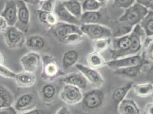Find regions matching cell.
Instances as JSON below:
<instances>
[{
    "instance_id": "1",
    "label": "cell",
    "mask_w": 153,
    "mask_h": 114,
    "mask_svg": "<svg viewBox=\"0 0 153 114\" xmlns=\"http://www.w3.org/2000/svg\"><path fill=\"white\" fill-rule=\"evenodd\" d=\"M42 70L41 78L45 82H53L60 76H65L61 69L56 58L51 54H45L41 56Z\"/></svg>"
},
{
    "instance_id": "2",
    "label": "cell",
    "mask_w": 153,
    "mask_h": 114,
    "mask_svg": "<svg viewBox=\"0 0 153 114\" xmlns=\"http://www.w3.org/2000/svg\"><path fill=\"white\" fill-rule=\"evenodd\" d=\"M149 11L146 7L135 2L132 6L125 9L123 14L117 21L123 25L134 28L135 26L140 24Z\"/></svg>"
},
{
    "instance_id": "3",
    "label": "cell",
    "mask_w": 153,
    "mask_h": 114,
    "mask_svg": "<svg viewBox=\"0 0 153 114\" xmlns=\"http://www.w3.org/2000/svg\"><path fill=\"white\" fill-rule=\"evenodd\" d=\"M105 94L100 89H94L83 94L81 101L83 109L86 111H93L99 109L104 103Z\"/></svg>"
},
{
    "instance_id": "4",
    "label": "cell",
    "mask_w": 153,
    "mask_h": 114,
    "mask_svg": "<svg viewBox=\"0 0 153 114\" xmlns=\"http://www.w3.org/2000/svg\"><path fill=\"white\" fill-rule=\"evenodd\" d=\"M4 42L10 49H18L25 44L24 33L16 26H9L7 31L3 33Z\"/></svg>"
},
{
    "instance_id": "5",
    "label": "cell",
    "mask_w": 153,
    "mask_h": 114,
    "mask_svg": "<svg viewBox=\"0 0 153 114\" xmlns=\"http://www.w3.org/2000/svg\"><path fill=\"white\" fill-rule=\"evenodd\" d=\"M80 28L83 34L93 41L101 38H112L111 29L102 24H82Z\"/></svg>"
},
{
    "instance_id": "6",
    "label": "cell",
    "mask_w": 153,
    "mask_h": 114,
    "mask_svg": "<svg viewBox=\"0 0 153 114\" xmlns=\"http://www.w3.org/2000/svg\"><path fill=\"white\" fill-rule=\"evenodd\" d=\"M59 95L61 101L69 106L79 104L83 99L82 90L70 84H64Z\"/></svg>"
},
{
    "instance_id": "7",
    "label": "cell",
    "mask_w": 153,
    "mask_h": 114,
    "mask_svg": "<svg viewBox=\"0 0 153 114\" xmlns=\"http://www.w3.org/2000/svg\"><path fill=\"white\" fill-rule=\"evenodd\" d=\"M37 99L33 93H26L14 101L13 107L17 113H22L36 108Z\"/></svg>"
},
{
    "instance_id": "8",
    "label": "cell",
    "mask_w": 153,
    "mask_h": 114,
    "mask_svg": "<svg viewBox=\"0 0 153 114\" xmlns=\"http://www.w3.org/2000/svg\"><path fill=\"white\" fill-rule=\"evenodd\" d=\"M76 67L83 74L88 83L94 89H100L103 86L105 79L101 74L97 70L80 64H76Z\"/></svg>"
},
{
    "instance_id": "9",
    "label": "cell",
    "mask_w": 153,
    "mask_h": 114,
    "mask_svg": "<svg viewBox=\"0 0 153 114\" xmlns=\"http://www.w3.org/2000/svg\"><path fill=\"white\" fill-rule=\"evenodd\" d=\"M16 2L18 9L17 22L16 25H19L16 27L24 33H26L29 32L30 27V12L27 4L24 1L22 0H18Z\"/></svg>"
},
{
    "instance_id": "10",
    "label": "cell",
    "mask_w": 153,
    "mask_h": 114,
    "mask_svg": "<svg viewBox=\"0 0 153 114\" xmlns=\"http://www.w3.org/2000/svg\"><path fill=\"white\" fill-rule=\"evenodd\" d=\"M19 62L24 71L35 73L42 63L41 56L38 52L30 51L21 57Z\"/></svg>"
},
{
    "instance_id": "11",
    "label": "cell",
    "mask_w": 153,
    "mask_h": 114,
    "mask_svg": "<svg viewBox=\"0 0 153 114\" xmlns=\"http://www.w3.org/2000/svg\"><path fill=\"white\" fill-rule=\"evenodd\" d=\"M145 61L147 60L145 59L141 55L138 54L134 56L111 59L109 61H107L106 65L110 69L114 70L118 69L138 65Z\"/></svg>"
},
{
    "instance_id": "12",
    "label": "cell",
    "mask_w": 153,
    "mask_h": 114,
    "mask_svg": "<svg viewBox=\"0 0 153 114\" xmlns=\"http://www.w3.org/2000/svg\"><path fill=\"white\" fill-rule=\"evenodd\" d=\"M59 93L57 85L53 82H45L39 89V97L44 104H50L55 101Z\"/></svg>"
},
{
    "instance_id": "13",
    "label": "cell",
    "mask_w": 153,
    "mask_h": 114,
    "mask_svg": "<svg viewBox=\"0 0 153 114\" xmlns=\"http://www.w3.org/2000/svg\"><path fill=\"white\" fill-rule=\"evenodd\" d=\"M79 33L83 34L80 26L59 22L56 25L52 28V33L58 41L62 43L64 38L71 33Z\"/></svg>"
},
{
    "instance_id": "14",
    "label": "cell",
    "mask_w": 153,
    "mask_h": 114,
    "mask_svg": "<svg viewBox=\"0 0 153 114\" xmlns=\"http://www.w3.org/2000/svg\"><path fill=\"white\" fill-rule=\"evenodd\" d=\"M53 13L57 16L59 22L79 26L82 25L80 19L74 17L64 7L62 2H57Z\"/></svg>"
},
{
    "instance_id": "15",
    "label": "cell",
    "mask_w": 153,
    "mask_h": 114,
    "mask_svg": "<svg viewBox=\"0 0 153 114\" xmlns=\"http://www.w3.org/2000/svg\"><path fill=\"white\" fill-rule=\"evenodd\" d=\"M18 9L15 0H7L0 14L7 21L9 26H14L17 22Z\"/></svg>"
},
{
    "instance_id": "16",
    "label": "cell",
    "mask_w": 153,
    "mask_h": 114,
    "mask_svg": "<svg viewBox=\"0 0 153 114\" xmlns=\"http://www.w3.org/2000/svg\"><path fill=\"white\" fill-rule=\"evenodd\" d=\"M61 82L64 84H70L81 90L86 89L89 84L85 77L79 71L71 73L64 76L61 78Z\"/></svg>"
},
{
    "instance_id": "17",
    "label": "cell",
    "mask_w": 153,
    "mask_h": 114,
    "mask_svg": "<svg viewBox=\"0 0 153 114\" xmlns=\"http://www.w3.org/2000/svg\"><path fill=\"white\" fill-rule=\"evenodd\" d=\"M14 81L17 87L21 89L30 88L37 82V76L34 73L23 71L16 74Z\"/></svg>"
},
{
    "instance_id": "18",
    "label": "cell",
    "mask_w": 153,
    "mask_h": 114,
    "mask_svg": "<svg viewBox=\"0 0 153 114\" xmlns=\"http://www.w3.org/2000/svg\"><path fill=\"white\" fill-rule=\"evenodd\" d=\"M150 63V62L148 61H145L138 65L127 67L125 68L118 69L113 71L114 73L117 76H123L128 78H134L140 75L144 66L149 64Z\"/></svg>"
},
{
    "instance_id": "19",
    "label": "cell",
    "mask_w": 153,
    "mask_h": 114,
    "mask_svg": "<svg viewBox=\"0 0 153 114\" xmlns=\"http://www.w3.org/2000/svg\"><path fill=\"white\" fill-rule=\"evenodd\" d=\"M26 46L32 51L38 52L44 50L46 46V41L39 34H34L26 38Z\"/></svg>"
},
{
    "instance_id": "20",
    "label": "cell",
    "mask_w": 153,
    "mask_h": 114,
    "mask_svg": "<svg viewBox=\"0 0 153 114\" xmlns=\"http://www.w3.org/2000/svg\"><path fill=\"white\" fill-rule=\"evenodd\" d=\"M133 82H130L127 84L115 89L111 94V99L114 104L117 107L123 100L126 98L129 91L133 89Z\"/></svg>"
},
{
    "instance_id": "21",
    "label": "cell",
    "mask_w": 153,
    "mask_h": 114,
    "mask_svg": "<svg viewBox=\"0 0 153 114\" xmlns=\"http://www.w3.org/2000/svg\"><path fill=\"white\" fill-rule=\"evenodd\" d=\"M79 19L82 24H102L104 19L106 20V16H105V14L100 10L95 12H83Z\"/></svg>"
},
{
    "instance_id": "22",
    "label": "cell",
    "mask_w": 153,
    "mask_h": 114,
    "mask_svg": "<svg viewBox=\"0 0 153 114\" xmlns=\"http://www.w3.org/2000/svg\"><path fill=\"white\" fill-rule=\"evenodd\" d=\"M86 62L89 67L96 70L101 69L107 64V61L101 54L95 51L90 53L87 55Z\"/></svg>"
},
{
    "instance_id": "23",
    "label": "cell",
    "mask_w": 153,
    "mask_h": 114,
    "mask_svg": "<svg viewBox=\"0 0 153 114\" xmlns=\"http://www.w3.org/2000/svg\"><path fill=\"white\" fill-rule=\"evenodd\" d=\"M120 114H140V111L135 101L129 99H125L117 107Z\"/></svg>"
},
{
    "instance_id": "24",
    "label": "cell",
    "mask_w": 153,
    "mask_h": 114,
    "mask_svg": "<svg viewBox=\"0 0 153 114\" xmlns=\"http://www.w3.org/2000/svg\"><path fill=\"white\" fill-rule=\"evenodd\" d=\"M14 101L13 93L10 89L0 84V108L12 107Z\"/></svg>"
},
{
    "instance_id": "25",
    "label": "cell",
    "mask_w": 153,
    "mask_h": 114,
    "mask_svg": "<svg viewBox=\"0 0 153 114\" xmlns=\"http://www.w3.org/2000/svg\"><path fill=\"white\" fill-rule=\"evenodd\" d=\"M79 54L75 50L65 51L62 58V66L64 70H68L76 66L79 60Z\"/></svg>"
},
{
    "instance_id": "26",
    "label": "cell",
    "mask_w": 153,
    "mask_h": 114,
    "mask_svg": "<svg viewBox=\"0 0 153 114\" xmlns=\"http://www.w3.org/2000/svg\"><path fill=\"white\" fill-rule=\"evenodd\" d=\"M133 89L135 95L141 98H146L153 94V83L150 82L134 84Z\"/></svg>"
},
{
    "instance_id": "27",
    "label": "cell",
    "mask_w": 153,
    "mask_h": 114,
    "mask_svg": "<svg viewBox=\"0 0 153 114\" xmlns=\"http://www.w3.org/2000/svg\"><path fill=\"white\" fill-rule=\"evenodd\" d=\"M37 14L39 22L49 28L52 29L59 22L57 16L54 13H48L38 9Z\"/></svg>"
},
{
    "instance_id": "28",
    "label": "cell",
    "mask_w": 153,
    "mask_h": 114,
    "mask_svg": "<svg viewBox=\"0 0 153 114\" xmlns=\"http://www.w3.org/2000/svg\"><path fill=\"white\" fill-rule=\"evenodd\" d=\"M64 7L74 17L80 19L83 14L82 3L78 0H68L63 2Z\"/></svg>"
},
{
    "instance_id": "29",
    "label": "cell",
    "mask_w": 153,
    "mask_h": 114,
    "mask_svg": "<svg viewBox=\"0 0 153 114\" xmlns=\"http://www.w3.org/2000/svg\"><path fill=\"white\" fill-rule=\"evenodd\" d=\"M147 37H153V10H149L140 23Z\"/></svg>"
},
{
    "instance_id": "30",
    "label": "cell",
    "mask_w": 153,
    "mask_h": 114,
    "mask_svg": "<svg viewBox=\"0 0 153 114\" xmlns=\"http://www.w3.org/2000/svg\"><path fill=\"white\" fill-rule=\"evenodd\" d=\"M112 43V38H103L93 41V47L94 51L102 53L108 50Z\"/></svg>"
},
{
    "instance_id": "31",
    "label": "cell",
    "mask_w": 153,
    "mask_h": 114,
    "mask_svg": "<svg viewBox=\"0 0 153 114\" xmlns=\"http://www.w3.org/2000/svg\"><path fill=\"white\" fill-rule=\"evenodd\" d=\"M142 57L149 62H153V37H147L143 46Z\"/></svg>"
},
{
    "instance_id": "32",
    "label": "cell",
    "mask_w": 153,
    "mask_h": 114,
    "mask_svg": "<svg viewBox=\"0 0 153 114\" xmlns=\"http://www.w3.org/2000/svg\"><path fill=\"white\" fill-rule=\"evenodd\" d=\"M104 6L98 0H84L82 2L83 12L98 11Z\"/></svg>"
},
{
    "instance_id": "33",
    "label": "cell",
    "mask_w": 153,
    "mask_h": 114,
    "mask_svg": "<svg viewBox=\"0 0 153 114\" xmlns=\"http://www.w3.org/2000/svg\"><path fill=\"white\" fill-rule=\"evenodd\" d=\"M83 34L82 33H71L64 38V40L62 42V44L69 45L79 44L83 41Z\"/></svg>"
},
{
    "instance_id": "34",
    "label": "cell",
    "mask_w": 153,
    "mask_h": 114,
    "mask_svg": "<svg viewBox=\"0 0 153 114\" xmlns=\"http://www.w3.org/2000/svg\"><path fill=\"white\" fill-rule=\"evenodd\" d=\"M56 0H44L38 4V9L48 13H53L56 5Z\"/></svg>"
},
{
    "instance_id": "35",
    "label": "cell",
    "mask_w": 153,
    "mask_h": 114,
    "mask_svg": "<svg viewBox=\"0 0 153 114\" xmlns=\"http://www.w3.org/2000/svg\"><path fill=\"white\" fill-rule=\"evenodd\" d=\"M16 74L4 64H0V76L7 79H14Z\"/></svg>"
},
{
    "instance_id": "36",
    "label": "cell",
    "mask_w": 153,
    "mask_h": 114,
    "mask_svg": "<svg viewBox=\"0 0 153 114\" xmlns=\"http://www.w3.org/2000/svg\"><path fill=\"white\" fill-rule=\"evenodd\" d=\"M135 2V0H114L113 6L125 10L132 6Z\"/></svg>"
},
{
    "instance_id": "37",
    "label": "cell",
    "mask_w": 153,
    "mask_h": 114,
    "mask_svg": "<svg viewBox=\"0 0 153 114\" xmlns=\"http://www.w3.org/2000/svg\"><path fill=\"white\" fill-rule=\"evenodd\" d=\"M135 2L146 7L149 10H153V0H135Z\"/></svg>"
},
{
    "instance_id": "38",
    "label": "cell",
    "mask_w": 153,
    "mask_h": 114,
    "mask_svg": "<svg viewBox=\"0 0 153 114\" xmlns=\"http://www.w3.org/2000/svg\"><path fill=\"white\" fill-rule=\"evenodd\" d=\"M9 27V24H7L5 19L0 15V33H4L7 31V29Z\"/></svg>"
},
{
    "instance_id": "39",
    "label": "cell",
    "mask_w": 153,
    "mask_h": 114,
    "mask_svg": "<svg viewBox=\"0 0 153 114\" xmlns=\"http://www.w3.org/2000/svg\"><path fill=\"white\" fill-rule=\"evenodd\" d=\"M17 112L12 107L0 108V114H17Z\"/></svg>"
},
{
    "instance_id": "40",
    "label": "cell",
    "mask_w": 153,
    "mask_h": 114,
    "mask_svg": "<svg viewBox=\"0 0 153 114\" xmlns=\"http://www.w3.org/2000/svg\"><path fill=\"white\" fill-rule=\"evenodd\" d=\"M144 114H153V102L147 104L145 108Z\"/></svg>"
},
{
    "instance_id": "41",
    "label": "cell",
    "mask_w": 153,
    "mask_h": 114,
    "mask_svg": "<svg viewBox=\"0 0 153 114\" xmlns=\"http://www.w3.org/2000/svg\"><path fill=\"white\" fill-rule=\"evenodd\" d=\"M56 114H70V113L68 108L62 106L58 110Z\"/></svg>"
},
{
    "instance_id": "42",
    "label": "cell",
    "mask_w": 153,
    "mask_h": 114,
    "mask_svg": "<svg viewBox=\"0 0 153 114\" xmlns=\"http://www.w3.org/2000/svg\"><path fill=\"white\" fill-rule=\"evenodd\" d=\"M147 78L148 79H149L150 82H152L153 83V64L151 66L150 69L148 71Z\"/></svg>"
},
{
    "instance_id": "43",
    "label": "cell",
    "mask_w": 153,
    "mask_h": 114,
    "mask_svg": "<svg viewBox=\"0 0 153 114\" xmlns=\"http://www.w3.org/2000/svg\"><path fill=\"white\" fill-rule=\"evenodd\" d=\"M17 114H41V111L35 108L29 111H26L22 113H17Z\"/></svg>"
},
{
    "instance_id": "44",
    "label": "cell",
    "mask_w": 153,
    "mask_h": 114,
    "mask_svg": "<svg viewBox=\"0 0 153 114\" xmlns=\"http://www.w3.org/2000/svg\"><path fill=\"white\" fill-rule=\"evenodd\" d=\"M23 1H24L27 4H32V5H37L39 3V0H22Z\"/></svg>"
},
{
    "instance_id": "45",
    "label": "cell",
    "mask_w": 153,
    "mask_h": 114,
    "mask_svg": "<svg viewBox=\"0 0 153 114\" xmlns=\"http://www.w3.org/2000/svg\"><path fill=\"white\" fill-rule=\"evenodd\" d=\"M4 57L2 54L0 52V64H4Z\"/></svg>"
},
{
    "instance_id": "46",
    "label": "cell",
    "mask_w": 153,
    "mask_h": 114,
    "mask_svg": "<svg viewBox=\"0 0 153 114\" xmlns=\"http://www.w3.org/2000/svg\"><path fill=\"white\" fill-rule=\"evenodd\" d=\"M98 1H100L101 3H102V4H103L105 5L109 0H98Z\"/></svg>"
},
{
    "instance_id": "47",
    "label": "cell",
    "mask_w": 153,
    "mask_h": 114,
    "mask_svg": "<svg viewBox=\"0 0 153 114\" xmlns=\"http://www.w3.org/2000/svg\"><path fill=\"white\" fill-rule=\"evenodd\" d=\"M56 1H57L58 2H65V1H68V0H56Z\"/></svg>"
},
{
    "instance_id": "48",
    "label": "cell",
    "mask_w": 153,
    "mask_h": 114,
    "mask_svg": "<svg viewBox=\"0 0 153 114\" xmlns=\"http://www.w3.org/2000/svg\"><path fill=\"white\" fill-rule=\"evenodd\" d=\"M39 1H44V0H39Z\"/></svg>"
}]
</instances>
